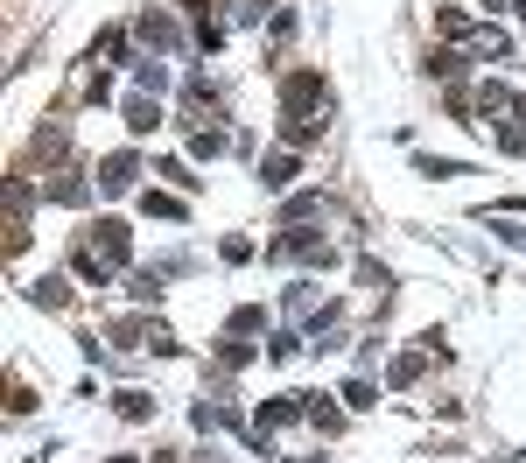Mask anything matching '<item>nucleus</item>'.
Listing matches in <instances>:
<instances>
[{
  "instance_id": "1",
  "label": "nucleus",
  "mask_w": 526,
  "mask_h": 463,
  "mask_svg": "<svg viewBox=\"0 0 526 463\" xmlns=\"http://www.w3.org/2000/svg\"><path fill=\"white\" fill-rule=\"evenodd\" d=\"M120 260H126V232L120 225H91V239L78 246V267L84 274H113Z\"/></svg>"
}]
</instances>
